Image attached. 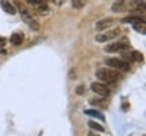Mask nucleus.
<instances>
[{
  "instance_id": "14",
  "label": "nucleus",
  "mask_w": 146,
  "mask_h": 136,
  "mask_svg": "<svg viewBox=\"0 0 146 136\" xmlns=\"http://www.w3.org/2000/svg\"><path fill=\"white\" fill-rule=\"evenodd\" d=\"M87 3H88V0H72V7L76 10H81L87 5Z\"/></svg>"
},
{
  "instance_id": "2",
  "label": "nucleus",
  "mask_w": 146,
  "mask_h": 136,
  "mask_svg": "<svg viewBox=\"0 0 146 136\" xmlns=\"http://www.w3.org/2000/svg\"><path fill=\"white\" fill-rule=\"evenodd\" d=\"M16 7H18V10L21 12V18L23 19V22H25L31 30L38 32V30L41 29V26H39V22H38V19L35 18V15H34L30 10H27L23 4L18 3V1H16Z\"/></svg>"
},
{
  "instance_id": "16",
  "label": "nucleus",
  "mask_w": 146,
  "mask_h": 136,
  "mask_svg": "<svg viewBox=\"0 0 146 136\" xmlns=\"http://www.w3.org/2000/svg\"><path fill=\"white\" fill-rule=\"evenodd\" d=\"M88 125L91 129H95V131L98 132H104V127H102L100 124H98V123H95V121H88Z\"/></svg>"
},
{
  "instance_id": "8",
  "label": "nucleus",
  "mask_w": 146,
  "mask_h": 136,
  "mask_svg": "<svg viewBox=\"0 0 146 136\" xmlns=\"http://www.w3.org/2000/svg\"><path fill=\"white\" fill-rule=\"evenodd\" d=\"M145 0H130V3L126 7V11H130V12L145 11Z\"/></svg>"
},
{
  "instance_id": "7",
  "label": "nucleus",
  "mask_w": 146,
  "mask_h": 136,
  "mask_svg": "<svg viewBox=\"0 0 146 136\" xmlns=\"http://www.w3.org/2000/svg\"><path fill=\"white\" fill-rule=\"evenodd\" d=\"M115 23H116V19H114V18H104V19H100L96 22L95 29H96V32H104Z\"/></svg>"
},
{
  "instance_id": "20",
  "label": "nucleus",
  "mask_w": 146,
  "mask_h": 136,
  "mask_svg": "<svg viewBox=\"0 0 146 136\" xmlns=\"http://www.w3.org/2000/svg\"><path fill=\"white\" fill-rule=\"evenodd\" d=\"M5 38H3V37H0V48H4L5 46Z\"/></svg>"
},
{
  "instance_id": "21",
  "label": "nucleus",
  "mask_w": 146,
  "mask_h": 136,
  "mask_svg": "<svg viewBox=\"0 0 146 136\" xmlns=\"http://www.w3.org/2000/svg\"><path fill=\"white\" fill-rule=\"evenodd\" d=\"M83 90H84L83 86H78V87H77V94L81 95V94H83Z\"/></svg>"
},
{
  "instance_id": "19",
  "label": "nucleus",
  "mask_w": 146,
  "mask_h": 136,
  "mask_svg": "<svg viewBox=\"0 0 146 136\" xmlns=\"http://www.w3.org/2000/svg\"><path fill=\"white\" fill-rule=\"evenodd\" d=\"M91 104L92 105H102V106H106L107 104H104V102H102V100H91Z\"/></svg>"
},
{
  "instance_id": "4",
  "label": "nucleus",
  "mask_w": 146,
  "mask_h": 136,
  "mask_svg": "<svg viewBox=\"0 0 146 136\" xmlns=\"http://www.w3.org/2000/svg\"><path fill=\"white\" fill-rule=\"evenodd\" d=\"M119 33H120L119 29H112V30H108V32H106V33L98 34V36L95 37V40H96V42L104 44V42H108V41H111V40L116 38V37L119 36Z\"/></svg>"
},
{
  "instance_id": "5",
  "label": "nucleus",
  "mask_w": 146,
  "mask_h": 136,
  "mask_svg": "<svg viewBox=\"0 0 146 136\" xmlns=\"http://www.w3.org/2000/svg\"><path fill=\"white\" fill-rule=\"evenodd\" d=\"M91 90L100 97H108L111 94V90L108 89V86L103 82H94L91 84Z\"/></svg>"
},
{
  "instance_id": "10",
  "label": "nucleus",
  "mask_w": 146,
  "mask_h": 136,
  "mask_svg": "<svg viewBox=\"0 0 146 136\" xmlns=\"http://www.w3.org/2000/svg\"><path fill=\"white\" fill-rule=\"evenodd\" d=\"M145 21V16L141 15L139 16V12H135V14H133V15H129L123 18L122 19V23H130V25H134L137 22H143Z\"/></svg>"
},
{
  "instance_id": "18",
  "label": "nucleus",
  "mask_w": 146,
  "mask_h": 136,
  "mask_svg": "<svg viewBox=\"0 0 146 136\" xmlns=\"http://www.w3.org/2000/svg\"><path fill=\"white\" fill-rule=\"evenodd\" d=\"M29 5H31V7H36V5L39 4H43V3H46L45 0H25Z\"/></svg>"
},
{
  "instance_id": "1",
  "label": "nucleus",
  "mask_w": 146,
  "mask_h": 136,
  "mask_svg": "<svg viewBox=\"0 0 146 136\" xmlns=\"http://www.w3.org/2000/svg\"><path fill=\"white\" fill-rule=\"evenodd\" d=\"M95 76L100 82L107 84H114L120 79V75L118 73V71L112 69V68H98L95 72Z\"/></svg>"
},
{
  "instance_id": "3",
  "label": "nucleus",
  "mask_w": 146,
  "mask_h": 136,
  "mask_svg": "<svg viewBox=\"0 0 146 136\" xmlns=\"http://www.w3.org/2000/svg\"><path fill=\"white\" fill-rule=\"evenodd\" d=\"M106 64L108 65L110 68H114L116 71H123V72H127L130 69V63L126 61L123 59H118V57H110L106 60Z\"/></svg>"
},
{
  "instance_id": "6",
  "label": "nucleus",
  "mask_w": 146,
  "mask_h": 136,
  "mask_svg": "<svg viewBox=\"0 0 146 136\" xmlns=\"http://www.w3.org/2000/svg\"><path fill=\"white\" fill-rule=\"evenodd\" d=\"M130 48V45L127 44V42H115V44H110V45H107V46L104 48L106 52L108 53H115V52H125V50H127Z\"/></svg>"
},
{
  "instance_id": "22",
  "label": "nucleus",
  "mask_w": 146,
  "mask_h": 136,
  "mask_svg": "<svg viewBox=\"0 0 146 136\" xmlns=\"http://www.w3.org/2000/svg\"><path fill=\"white\" fill-rule=\"evenodd\" d=\"M45 1H49V0H45ZM50 1H52V0H50Z\"/></svg>"
},
{
  "instance_id": "15",
  "label": "nucleus",
  "mask_w": 146,
  "mask_h": 136,
  "mask_svg": "<svg viewBox=\"0 0 146 136\" xmlns=\"http://www.w3.org/2000/svg\"><path fill=\"white\" fill-rule=\"evenodd\" d=\"M130 57L133 61H138V63H141L142 60H143V55L141 52H138V50H133L130 53Z\"/></svg>"
},
{
  "instance_id": "9",
  "label": "nucleus",
  "mask_w": 146,
  "mask_h": 136,
  "mask_svg": "<svg viewBox=\"0 0 146 136\" xmlns=\"http://www.w3.org/2000/svg\"><path fill=\"white\" fill-rule=\"evenodd\" d=\"M130 3V0H116L112 3L111 5V10L114 12H122V11H126V7Z\"/></svg>"
},
{
  "instance_id": "11",
  "label": "nucleus",
  "mask_w": 146,
  "mask_h": 136,
  "mask_svg": "<svg viewBox=\"0 0 146 136\" xmlns=\"http://www.w3.org/2000/svg\"><path fill=\"white\" fill-rule=\"evenodd\" d=\"M23 41H25V34H23L22 32L14 33L10 38V42L14 45V46H21L22 44H23Z\"/></svg>"
},
{
  "instance_id": "13",
  "label": "nucleus",
  "mask_w": 146,
  "mask_h": 136,
  "mask_svg": "<svg viewBox=\"0 0 146 136\" xmlns=\"http://www.w3.org/2000/svg\"><path fill=\"white\" fill-rule=\"evenodd\" d=\"M133 27H134V30H135V32L141 33V34H145V33H146L145 21H143V22H137V23H134V25H133Z\"/></svg>"
},
{
  "instance_id": "12",
  "label": "nucleus",
  "mask_w": 146,
  "mask_h": 136,
  "mask_svg": "<svg viewBox=\"0 0 146 136\" xmlns=\"http://www.w3.org/2000/svg\"><path fill=\"white\" fill-rule=\"evenodd\" d=\"M1 8H3V11H4L5 14H10V15H15L16 14V8L11 4L10 1H7V0L1 1Z\"/></svg>"
},
{
  "instance_id": "17",
  "label": "nucleus",
  "mask_w": 146,
  "mask_h": 136,
  "mask_svg": "<svg viewBox=\"0 0 146 136\" xmlns=\"http://www.w3.org/2000/svg\"><path fill=\"white\" fill-rule=\"evenodd\" d=\"M84 113H85V114H88V116H94V117H98V118H100V120H104V116L100 114L99 112H96V110L88 109V110H85Z\"/></svg>"
}]
</instances>
